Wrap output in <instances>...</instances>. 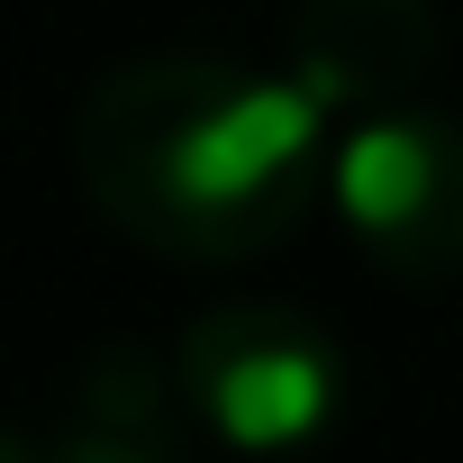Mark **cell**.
Returning a JSON list of instances; mask_svg holds the SVG:
<instances>
[{"label":"cell","mask_w":463,"mask_h":463,"mask_svg":"<svg viewBox=\"0 0 463 463\" xmlns=\"http://www.w3.org/2000/svg\"><path fill=\"white\" fill-rule=\"evenodd\" d=\"M0 463H55V454H46V436H28V427H10V436H0Z\"/></svg>","instance_id":"obj_6"},{"label":"cell","mask_w":463,"mask_h":463,"mask_svg":"<svg viewBox=\"0 0 463 463\" xmlns=\"http://www.w3.org/2000/svg\"><path fill=\"white\" fill-rule=\"evenodd\" d=\"M327 209L391 282H454L463 273V128L427 100H391L336 128Z\"/></svg>","instance_id":"obj_3"},{"label":"cell","mask_w":463,"mask_h":463,"mask_svg":"<svg viewBox=\"0 0 463 463\" xmlns=\"http://www.w3.org/2000/svg\"><path fill=\"white\" fill-rule=\"evenodd\" d=\"M445 55L436 0H300L282 64L327 100V118H364L391 100H418Z\"/></svg>","instance_id":"obj_4"},{"label":"cell","mask_w":463,"mask_h":463,"mask_svg":"<svg viewBox=\"0 0 463 463\" xmlns=\"http://www.w3.org/2000/svg\"><path fill=\"white\" fill-rule=\"evenodd\" d=\"M182 382L155 373V354L137 345H100L91 373L73 382L64 427L46 436L55 463H191L182 454Z\"/></svg>","instance_id":"obj_5"},{"label":"cell","mask_w":463,"mask_h":463,"mask_svg":"<svg viewBox=\"0 0 463 463\" xmlns=\"http://www.w3.org/2000/svg\"><path fill=\"white\" fill-rule=\"evenodd\" d=\"M336 118L282 64L137 55L73 109V173L128 246L164 264H246L327 191Z\"/></svg>","instance_id":"obj_1"},{"label":"cell","mask_w":463,"mask_h":463,"mask_svg":"<svg viewBox=\"0 0 463 463\" xmlns=\"http://www.w3.org/2000/svg\"><path fill=\"white\" fill-rule=\"evenodd\" d=\"M173 382H182L191 418L218 445H237V454H309L345 418V400H354L345 345L309 309H291V300L200 309L182 327Z\"/></svg>","instance_id":"obj_2"}]
</instances>
